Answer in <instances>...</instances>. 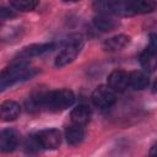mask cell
<instances>
[{
  "label": "cell",
  "mask_w": 157,
  "mask_h": 157,
  "mask_svg": "<svg viewBox=\"0 0 157 157\" xmlns=\"http://www.w3.org/2000/svg\"><path fill=\"white\" fill-rule=\"evenodd\" d=\"M75 101L74 92L66 88L49 91L45 93L43 99V107H47L50 110H64L72 105Z\"/></svg>",
  "instance_id": "obj_2"
},
{
  "label": "cell",
  "mask_w": 157,
  "mask_h": 157,
  "mask_svg": "<svg viewBox=\"0 0 157 157\" xmlns=\"http://www.w3.org/2000/svg\"><path fill=\"white\" fill-rule=\"evenodd\" d=\"M140 64L147 72H153L157 69V53L150 48L145 49L140 55Z\"/></svg>",
  "instance_id": "obj_11"
},
{
  "label": "cell",
  "mask_w": 157,
  "mask_h": 157,
  "mask_svg": "<svg viewBox=\"0 0 157 157\" xmlns=\"http://www.w3.org/2000/svg\"><path fill=\"white\" fill-rule=\"evenodd\" d=\"M20 113H21V108L13 101H6L0 105V117L4 121H12L17 119Z\"/></svg>",
  "instance_id": "obj_8"
},
{
  "label": "cell",
  "mask_w": 157,
  "mask_h": 157,
  "mask_svg": "<svg viewBox=\"0 0 157 157\" xmlns=\"http://www.w3.org/2000/svg\"><path fill=\"white\" fill-rule=\"evenodd\" d=\"M53 43H42V44H31L28 47H25L17 55L18 59H29L33 56L42 55L43 53L53 49Z\"/></svg>",
  "instance_id": "obj_7"
},
{
  "label": "cell",
  "mask_w": 157,
  "mask_h": 157,
  "mask_svg": "<svg viewBox=\"0 0 157 157\" xmlns=\"http://www.w3.org/2000/svg\"><path fill=\"white\" fill-rule=\"evenodd\" d=\"M34 74H36V70L29 67L27 64L17 63L1 72L0 87L4 90L7 86H11L17 81H22V80H27V78L32 77Z\"/></svg>",
  "instance_id": "obj_1"
},
{
  "label": "cell",
  "mask_w": 157,
  "mask_h": 157,
  "mask_svg": "<svg viewBox=\"0 0 157 157\" xmlns=\"http://www.w3.org/2000/svg\"><path fill=\"white\" fill-rule=\"evenodd\" d=\"M148 48L157 53V33H151L150 34V47Z\"/></svg>",
  "instance_id": "obj_20"
},
{
  "label": "cell",
  "mask_w": 157,
  "mask_h": 157,
  "mask_svg": "<svg viewBox=\"0 0 157 157\" xmlns=\"http://www.w3.org/2000/svg\"><path fill=\"white\" fill-rule=\"evenodd\" d=\"M13 16H15V12L12 10H7L5 7H1L0 9V18L1 20H6V18L13 17Z\"/></svg>",
  "instance_id": "obj_19"
},
{
  "label": "cell",
  "mask_w": 157,
  "mask_h": 157,
  "mask_svg": "<svg viewBox=\"0 0 157 157\" xmlns=\"http://www.w3.org/2000/svg\"><path fill=\"white\" fill-rule=\"evenodd\" d=\"M18 144V136L13 130H4L0 134V148L2 152H12Z\"/></svg>",
  "instance_id": "obj_9"
},
{
  "label": "cell",
  "mask_w": 157,
  "mask_h": 157,
  "mask_svg": "<svg viewBox=\"0 0 157 157\" xmlns=\"http://www.w3.org/2000/svg\"><path fill=\"white\" fill-rule=\"evenodd\" d=\"M130 42V38L125 34H118V36H114L109 39H107L104 42V49L108 50V52H117V50H120L123 49L124 47H126Z\"/></svg>",
  "instance_id": "obj_14"
},
{
  "label": "cell",
  "mask_w": 157,
  "mask_h": 157,
  "mask_svg": "<svg viewBox=\"0 0 157 157\" xmlns=\"http://www.w3.org/2000/svg\"><path fill=\"white\" fill-rule=\"evenodd\" d=\"M81 47H82L81 36H76L75 39L67 40V43L64 47V49L58 54V56L55 59V65L58 67H63V66L72 63L75 60V58L77 56Z\"/></svg>",
  "instance_id": "obj_3"
},
{
  "label": "cell",
  "mask_w": 157,
  "mask_h": 157,
  "mask_svg": "<svg viewBox=\"0 0 157 157\" xmlns=\"http://www.w3.org/2000/svg\"><path fill=\"white\" fill-rule=\"evenodd\" d=\"M150 157H157V144L151 147V150H150Z\"/></svg>",
  "instance_id": "obj_21"
},
{
  "label": "cell",
  "mask_w": 157,
  "mask_h": 157,
  "mask_svg": "<svg viewBox=\"0 0 157 157\" xmlns=\"http://www.w3.org/2000/svg\"><path fill=\"white\" fill-rule=\"evenodd\" d=\"M91 114H92V112H91V108L88 105L80 104V105H77L76 108L72 109L70 117H71L72 124H77V125H82L83 126L90 120Z\"/></svg>",
  "instance_id": "obj_10"
},
{
  "label": "cell",
  "mask_w": 157,
  "mask_h": 157,
  "mask_svg": "<svg viewBox=\"0 0 157 157\" xmlns=\"http://www.w3.org/2000/svg\"><path fill=\"white\" fill-rule=\"evenodd\" d=\"M83 135L85 132L82 125L71 124L65 129V137L70 145H78L83 140Z\"/></svg>",
  "instance_id": "obj_12"
},
{
  "label": "cell",
  "mask_w": 157,
  "mask_h": 157,
  "mask_svg": "<svg viewBox=\"0 0 157 157\" xmlns=\"http://www.w3.org/2000/svg\"><path fill=\"white\" fill-rule=\"evenodd\" d=\"M155 88H156V91H157V82H156V85H155Z\"/></svg>",
  "instance_id": "obj_22"
},
{
  "label": "cell",
  "mask_w": 157,
  "mask_h": 157,
  "mask_svg": "<svg viewBox=\"0 0 157 157\" xmlns=\"http://www.w3.org/2000/svg\"><path fill=\"white\" fill-rule=\"evenodd\" d=\"M93 23L96 26V28H98L99 31H103V32H109V31H113L118 27L119 22L112 17H109L108 15H99V16H96L93 18Z\"/></svg>",
  "instance_id": "obj_15"
},
{
  "label": "cell",
  "mask_w": 157,
  "mask_h": 157,
  "mask_svg": "<svg viewBox=\"0 0 157 157\" xmlns=\"http://www.w3.org/2000/svg\"><path fill=\"white\" fill-rule=\"evenodd\" d=\"M40 147H42V146H40L39 141H38L37 136H31V137H28V139L26 140V142H25V148H26V151H27L28 153H36V152L39 151Z\"/></svg>",
  "instance_id": "obj_18"
},
{
  "label": "cell",
  "mask_w": 157,
  "mask_h": 157,
  "mask_svg": "<svg viewBox=\"0 0 157 157\" xmlns=\"http://www.w3.org/2000/svg\"><path fill=\"white\" fill-rule=\"evenodd\" d=\"M108 86L114 92H121L129 86V74L123 70H114L108 76Z\"/></svg>",
  "instance_id": "obj_6"
},
{
  "label": "cell",
  "mask_w": 157,
  "mask_h": 157,
  "mask_svg": "<svg viewBox=\"0 0 157 157\" xmlns=\"http://www.w3.org/2000/svg\"><path fill=\"white\" fill-rule=\"evenodd\" d=\"M92 102L101 109L109 108L115 102V92L109 86H98L92 93Z\"/></svg>",
  "instance_id": "obj_4"
},
{
  "label": "cell",
  "mask_w": 157,
  "mask_h": 157,
  "mask_svg": "<svg viewBox=\"0 0 157 157\" xmlns=\"http://www.w3.org/2000/svg\"><path fill=\"white\" fill-rule=\"evenodd\" d=\"M129 86L134 90H144L148 86V77L142 71H131L129 72Z\"/></svg>",
  "instance_id": "obj_16"
},
{
  "label": "cell",
  "mask_w": 157,
  "mask_h": 157,
  "mask_svg": "<svg viewBox=\"0 0 157 157\" xmlns=\"http://www.w3.org/2000/svg\"><path fill=\"white\" fill-rule=\"evenodd\" d=\"M157 7V4L152 0H136V1H130V11L131 16L137 15V13H147L152 12Z\"/></svg>",
  "instance_id": "obj_13"
},
{
  "label": "cell",
  "mask_w": 157,
  "mask_h": 157,
  "mask_svg": "<svg viewBox=\"0 0 157 157\" xmlns=\"http://www.w3.org/2000/svg\"><path fill=\"white\" fill-rule=\"evenodd\" d=\"M10 5L18 11H31L34 10L38 5V1L34 0H12Z\"/></svg>",
  "instance_id": "obj_17"
},
{
  "label": "cell",
  "mask_w": 157,
  "mask_h": 157,
  "mask_svg": "<svg viewBox=\"0 0 157 157\" xmlns=\"http://www.w3.org/2000/svg\"><path fill=\"white\" fill-rule=\"evenodd\" d=\"M37 139L42 146V148H48V150H54L59 147L61 142V135L59 130L56 129H47L42 130L37 134Z\"/></svg>",
  "instance_id": "obj_5"
}]
</instances>
